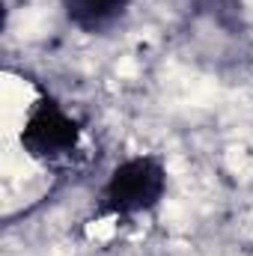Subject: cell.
Here are the masks:
<instances>
[{
	"label": "cell",
	"instance_id": "6da1fadb",
	"mask_svg": "<svg viewBox=\"0 0 253 256\" xmlns=\"http://www.w3.org/2000/svg\"><path fill=\"white\" fill-rule=\"evenodd\" d=\"M167 194V167L158 155H134L120 161L98 196V214L137 218L155 212Z\"/></svg>",
	"mask_w": 253,
	"mask_h": 256
},
{
	"label": "cell",
	"instance_id": "7a4b0ae2",
	"mask_svg": "<svg viewBox=\"0 0 253 256\" xmlns=\"http://www.w3.org/2000/svg\"><path fill=\"white\" fill-rule=\"evenodd\" d=\"M78 143H80L78 120L66 114L57 98L39 96L21 128V149L42 164H54L74 155Z\"/></svg>",
	"mask_w": 253,
	"mask_h": 256
},
{
	"label": "cell",
	"instance_id": "3957f363",
	"mask_svg": "<svg viewBox=\"0 0 253 256\" xmlns=\"http://www.w3.org/2000/svg\"><path fill=\"white\" fill-rule=\"evenodd\" d=\"M60 6L72 27L86 36H104L122 24L131 0H60Z\"/></svg>",
	"mask_w": 253,
	"mask_h": 256
}]
</instances>
